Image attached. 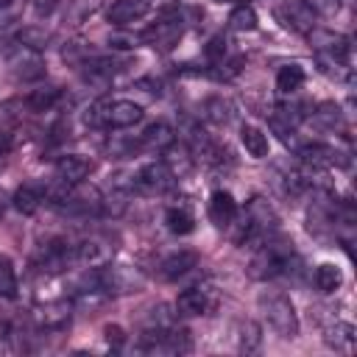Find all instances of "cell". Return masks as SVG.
Listing matches in <instances>:
<instances>
[{
    "label": "cell",
    "mask_w": 357,
    "mask_h": 357,
    "mask_svg": "<svg viewBox=\"0 0 357 357\" xmlns=\"http://www.w3.org/2000/svg\"><path fill=\"white\" fill-rule=\"evenodd\" d=\"M296 259L298 257L293 251V243L271 234L262 245H257V254L248 265V273H251V279H273V276L290 273Z\"/></svg>",
    "instance_id": "6da1fadb"
},
{
    "label": "cell",
    "mask_w": 357,
    "mask_h": 357,
    "mask_svg": "<svg viewBox=\"0 0 357 357\" xmlns=\"http://www.w3.org/2000/svg\"><path fill=\"white\" fill-rule=\"evenodd\" d=\"M257 304H259V312L265 315L268 326L279 337L290 340V337L298 335V315H296L293 301L284 293H279V290H262L259 298H257Z\"/></svg>",
    "instance_id": "7a4b0ae2"
},
{
    "label": "cell",
    "mask_w": 357,
    "mask_h": 357,
    "mask_svg": "<svg viewBox=\"0 0 357 357\" xmlns=\"http://www.w3.org/2000/svg\"><path fill=\"white\" fill-rule=\"evenodd\" d=\"M139 120H142V106L134 100H98V103H92V109H86L89 126L128 128Z\"/></svg>",
    "instance_id": "3957f363"
},
{
    "label": "cell",
    "mask_w": 357,
    "mask_h": 357,
    "mask_svg": "<svg viewBox=\"0 0 357 357\" xmlns=\"http://www.w3.org/2000/svg\"><path fill=\"white\" fill-rule=\"evenodd\" d=\"M6 64H8V73L20 81H36L45 75V61L39 56V50H31L25 45H11L8 53H6Z\"/></svg>",
    "instance_id": "277c9868"
},
{
    "label": "cell",
    "mask_w": 357,
    "mask_h": 357,
    "mask_svg": "<svg viewBox=\"0 0 357 357\" xmlns=\"http://www.w3.org/2000/svg\"><path fill=\"white\" fill-rule=\"evenodd\" d=\"M98 284L106 290V296H112V293L120 296V293L139 290L142 287V276L134 268H128V265H112V262H106L98 271Z\"/></svg>",
    "instance_id": "5b68a950"
},
{
    "label": "cell",
    "mask_w": 357,
    "mask_h": 357,
    "mask_svg": "<svg viewBox=\"0 0 357 357\" xmlns=\"http://www.w3.org/2000/svg\"><path fill=\"white\" fill-rule=\"evenodd\" d=\"M218 307V290L212 284H192L178 293L176 310L178 315H209Z\"/></svg>",
    "instance_id": "8992f818"
},
{
    "label": "cell",
    "mask_w": 357,
    "mask_h": 357,
    "mask_svg": "<svg viewBox=\"0 0 357 357\" xmlns=\"http://www.w3.org/2000/svg\"><path fill=\"white\" fill-rule=\"evenodd\" d=\"M112 251H114V245L106 237L92 234V237L81 240L78 245H73V262H78L84 268H100V265L112 262Z\"/></svg>",
    "instance_id": "52a82bcc"
},
{
    "label": "cell",
    "mask_w": 357,
    "mask_h": 357,
    "mask_svg": "<svg viewBox=\"0 0 357 357\" xmlns=\"http://www.w3.org/2000/svg\"><path fill=\"white\" fill-rule=\"evenodd\" d=\"M173 184H176V173L165 162H151V165L139 167L137 170V181H134V187L145 190V192H165Z\"/></svg>",
    "instance_id": "ba28073f"
},
{
    "label": "cell",
    "mask_w": 357,
    "mask_h": 357,
    "mask_svg": "<svg viewBox=\"0 0 357 357\" xmlns=\"http://www.w3.org/2000/svg\"><path fill=\"white\" fill-rule=\"evenodd\" d=\"M276 17L282 20L284 28H290V31H301V33L312 31V22H315V14H312V8H310L304 0L284 3V6L276 11Z\"/></svg>",
    "instance_id": "9c48e42d"
},
{
    "label": "cell",
    "mask_w": 357,
    "mask_h": 357,
    "mask_svg": "<svg viewBox=\"0 0 357 357\" xmlns=\"http://www.w3.org/2000/svg\"><path fill=\"white\" fill-rule=\"evenodd\" d=\"M148 11H151V3L148 0H117L109 8V22L117 25V28H128L131 22L142 20Z\"/></svg>",
    "instance_id": "30bf717a"
},
{
    "label": "cell",
    "mask_w": 357,
    "mask_h": 357,
    "mask_svg": "<svg viewBox=\"0 0 357 357\" xmlns=\"http://www.w3.org/2000/svg\"><path fill=\"white\" fill-rule=\"evenodd\" d=\"M92 173V162L81 153H64L59 162H56V176L67 184H81L86 176Z\"/></svg>",
    "instance_id": "8fae6325"
},
{
    "label": "cell",
    "mask_w": 357,
    "mask_h": 357,
    "mask_svg": "<svg viewBox=\"0 0 357 357\" xmlns=\"http://www.w3.org/2000/svg\"><path fill=\"white\" fill-rule=\"evenodd\" d=\"M195 265H198V254L190 248H178L159 262V273H162V279H178V276L190 273Z\"/></svg>",
    "instance_id": "7c38bea8"
},
{
    "label": "cell",
    "mask_w": 357,
    "mask_h": 357,
    "mask_svg": "<svg viewBox=\"0 0 357 357\" xmlns=\"http://www.w3.org/2000/svg\"><path fill=\"white\" fill-rule=\"evenodd\" d=\"M67 262H73V248L64 240H50L42 254H39V268L47 273H59L67 268Z\"/></svg>",
    "instance_id": "4fadbf2b"
},
{
    "label": "cell",
    "mask_w": 357,
    "mask_h": 357,
    "mask_svg": "<svg viewBox=\"0 0 357 357\" xmlns=\"http://www.w3.org/2000/svg\"><path fill=\"white\" fill-rule=\"evenodd\" d=\"M234 218H237V201L231 198V192L229 190H215L212 198H209V220L223 229Z\"/></svg>",
    "instance_id": "5bb4252c"
},
{
    "label": "cell",
    "mask_w": 357,
    "mask_h": 357,
    "mask_svg": "<svg viewBox=\"0 0 357 357\" xmlns=\"http://www.w3.org/2000/svg\"><path fill=\"white\" fill-rule=\"evenodd\" d=\"M324 340H326L329 349H335L340 354H351L354 346H357V329L349 321H335L332 326H326Z\"/></svg>",
    "instance_id": "9a60e30c"
},
{
    "label": "cell",
    "mask_w": 357,
    "mask_h": 357,
    "mask_svg": "<svg viewBox=\"0 0 357 357\" xmlns=\"http://www.w3.org/2000/svg\"><path fill=\"white\" fill-rule=\"evenodd\" d=\"M70 310L73 304L59 298V301H47V304H39L36 307V321L45 326V329H61L67 321H70Z\"/></svg>",
    "instance_id": "2e32d148"
},
{
    "label": "cell",
    "mask_w": 357,
    "mask_h": 357,
    "mask_svg": "<svg viewBox=\"0 0 357 357\" xmlns=\"http://www.w3.org/2000/svg\"><path fill=\"white\" fill-rule=\"evenodd\" d=\"M173 142H176V131H173V126L165 123V120H156V123H151V126L142 131V145L151 148V151H167Z\"/></svg>",
    "instance_id": "e0dca14e"
},
{
    "label": "cell",
    "mask_w": 357,
    "mask_h": 357,
    "mask_svg": "<svg viewBox=\"0 0 357 357\" xmlns=\"http://www.w3.org/2000/svg\"><path fill=\"white\" fill-rule=\"evenodd\" d=\"M237 349L243 354H257L262 349V326L257 321H251V318L240 321V326H237Z\"/></svg>",
    "instance_id": "ac0fdd59"
},
{
    "label": "cell",
    "mask_w": 357,
    "mask_h": 357,
    "mask_svg": "<svg viewBox=\"0 0 357 357\" xmlns=\"http://www.w3.org/2000/svg\"><path fill=\"white\" fill-rule=\"evenodd\" d=\"M45 201V187L42 184H22L17 192H14V206L22 212V215H33Z\"/></svg>",
    "instance_id": "d6986e66"
},
{
    "label": "cell",
    "mask_w": 357,
    "mask_h": 357,
    "mask_svg": "<svg viewBox=\"0 0 357 357\" xmlns=\"http://www.w3.org/2000/svg\"><path fill=\"white\" fill-rule=\"evenodd\" d=\"M201 112H204L206 120H212V123H218V126H226V123L234 117V103H231L229 98H223V95H212V98L204 100Z\"/></svg>",
    "instance_id": "ffe728a7"
},
{
    "label": "cell",
    "mask_w": 357,
    "mask_h": 357,
    "mask_svg": "<svg viewBox=\"0 0 357 357\" xmlns=\"http://www.w3.org/2000/svg\"><path fill=\"white\" fill-rule=\"evenodd\" d=\"M240 139L245 145V151L254 156V159H265L268 156V134L257 126H243L240 128Z\"/></svg>",
    "instance_id": "44dd1931"
},
{
    "label": "cell",
    "mask_w": 357,
    "mask_h": 357,
    "mask_svg": "<svg viewBox=\"0 0 357 357\" xmlns=\"http://www.w3.org/2000/svg\"><path fill=\"white\" fill-rule=\"evenodd\" d=\"M301 84H304L301 64H284V67H279V73H276V89L282 95H293L296 89H301Z\"/></svg>",
    "instance_id": "7402d4cb"
},
{
    "label": "cell",
    "mask_w": 357,
    "mask_h": 357,
    "mask_svg": "<svg viewBox=\"0 0 357 357\" xmlns=\"http://www.w3.org/2000/svg\"><path fill=\"white\" fill-rule=\"evenodd\" d=\"M59 98H61V89L59 86H39V89H33L28 95L25 103H28L31 112H50L59 103Z\"/></svg>",
    "instance_id": "603a6c76"
},
{
    "label": "cell",
    "mask_w": 357,
    "mask_h": 357,
    "mask_svg": "<svg viewBox=\"0 0 357 357\" xmlns=\"http://www.w3.org/2000/svg\"><path fill=\"white\" fill-rule=\"evenodd\" d=\"M340 282H343V273H340L337 265L324 262V265L315 268V287H318L321 293H335V290L340 287Z\"/></svg>",
    "instance_id": "cb8c5ba5"
},
{
    "label": "cell",
    "mask_w": 357,
    "mask_h": 357,
    "mask_svg": "<svg viewBox=\"0 0 357 357\" xmlns=\"http://www.w3.org/2000/svg\"><path fill=\"white\" fill-rule=\"evenodd\" d=\"M100 6H103V0H70L64 20H67L70 25H81V22H86Z\"/></svg>",
    "instance_id": "d4e9b609"
},
{
    "label": "cell",
    "mask_w": 357,
    "mask_h": 357,
    "mask_svg": "<svg viewBox=\"0 0 357 357\" xmlns=\"http://www.w3.org/2000/svg\"><path fill=\"white\" fill-rule=\"evenodd\" d=\"M312 120H315L318 128H324V131H335V128H340L343 114H340V106H337V103H321V106L312 112Z\"/></svg>",
    "instance_id": "484cf974"
},
{
    "label": "cell",
    "mask_w": 357,
    "mask_h": 357,
    "mask_svg": "<svg viewBox=\"0 0 357 357\" xmlns=\"http://www.w3.org/2000/svg\"><path fill=\"white\" fill-rule=\"evenodd\" d=\"M165 223H167V229H170L173 234H190V231L195 229L192 215H190L187 209H181V206L167 209V212H165Z\"/></svg>",
    "instance_id": "4316f807"
},
{
    "label": "cell",
    "mask_w": 357,
    "mask_h": 357,
    "mask_svg": "<svg viewBox=\"0 0 357 357\" xmlns=\"http://www.w3.org/2000/svg\"><path fill=\"white\" fill-rule=\"evenodd\" d=\"M229 25L234 31H254L257 28V11L248 3H240L231 14H229Z\"/></svg>",
    "instance_id": "83f0119b"
},
{
    "label": "cell",
    "mask_w": 357,
    "mask_h": 357,
    "mask_svg": "<svg viewBox=\"0 0 357 357\" xmlns=\"http://www.w3.org/2000/svg\"><path fill=\"white\" fill-rule=\"evenodd\" d=\"M17 42L20 45H25V47H31V50H45L47 47V42H50V33L45 31V28H22L20 33H17Z\"/></svg>",
    "instance_id": "f1b7e54d"
},
{
    "label": "cell",
    "mask_w": 357,
    "mask_h": 357,
    "mask_svg": "<svg viewBox=\"0 0 357 357\" xmlns=\"http://www.w3.org/2000/svg\"><path fill=\"white\" fill-rule=\"evenodd\" d=\"M17 296V273L11 259L0 257V298H14Z\"/></svg>",
    "instance_id": "f546056e"
},
{
    "label": "cell",
    "mask_w": 357,
    "mask_h": 357,
    "mask_svg": "<svg viewBox=\"0 0 357 357\" xmlns=\"http://www.w3.org/2000/svg\"><path fill=\"white\" fill-rule=\"evenodd\" d=\"M109 45L117 47V50H131V47H139L142 45V33H131V31H114L109 36Z\"/></svg>",
    "instance_id": "4dcf8cb0"
},
{
    "label": "cell",
    "mask_w": 357,
    "mask_h": 357,
    "mask_svg": "<svg viewBox=\"0 0 357 357\" xmlns=\"http://www.w3.org/2000/svg\"><path fill=\"white\" fill-rule=\"evenodd\" d=\"M304 3L312 8V14H324V17H332L340 8V0H304Z\"/></svg>",
    "instance_id": "1f68e13d"
},
{
    "label": "cell",
    "mask_w": 357,
    "mask_h": 357,
    "mask_svg": "<svg viewBox=\"0 0 357 357\" xmlns=\"http://www.w3.org/2000/svg\"><path fill=\"white\" fill-rule=\"evenodd\" d=\"M206 56H209L212 61H220V59L226 56V39H223V36H212L209 45H206Z\"/></svg>",
    "instance_id": "d6a6232c"
},
{
    "label": "cell",
    "mask_w": 357,
    "mask_h": 357,
    "mask_svg": "<svg viewBox=\"0 0 357 357\" xmlns=\"http://www.w3.org/2000/svg\"><path fill=\"white\" fill-rule=\"evenodd\" d=\"M103 335H106V343H109V346H114V349L126 343V332H123L120 326H114V324H109V326L103 329Z\"/></svg>",
    "instance_id": "836d02e7"
},
{
    "label": "cell",
    "mask_w": 357,
    "mask_h": 357,
    "mask_svg": "<svg viewBox=\"0 0 357 357\" xmlns=\"http://www.w3.org/2000/svg\"><path fill=\"white\" fill-rule=\"evenodd\" d=\"M33 3V8L39 11V14H47L53 6H56V0H31Z\"/></svg>",
    "instance_id": "e575fe53"
},
{
    "label": "cell",
    "mask_w": 357,
    "mask_h": 357,
    "mask_svg": "<svg viewBox=\"0 0 357 357\" xmlns=\"http://www.w3.org/2000/svg\"><path fill=\"white\" fill-rule=\"evenodd\" d=\"M8 145H11V142H8V134H6V131H0V156L8 151Z\"/></svg>",
    "instance_id": "d590c367"
},
{
    "label": "cell",
    "mask_w": 357,
    "mask_h": 357,
    "mask_svg": "<svg viewBox=\"0 0 357 357\" xmlns=\"http://www.w3.org/2000/svg\"><path fill=\"white\" fill-rule=\"evenodd\" d=\"M8 3H11V0H0V8H3V6H8Z\"/></svg>",
    "instance_id": "8d00e7d4"
},
{
    "label": "cell",
    "mask_w": 357,
    "mask_h": 357,
    "mask_svg": "<svg viewBox=\"0 0 357 357\" xmlns=\"http://www.w3.org/2000/svg\"><path fill=\"white\" fill-rule=\"evenodd\" d=\"M218 3H229V0H218Z\"/></svg>",
    "instance_id": "74e56055"
}]
</instances>
